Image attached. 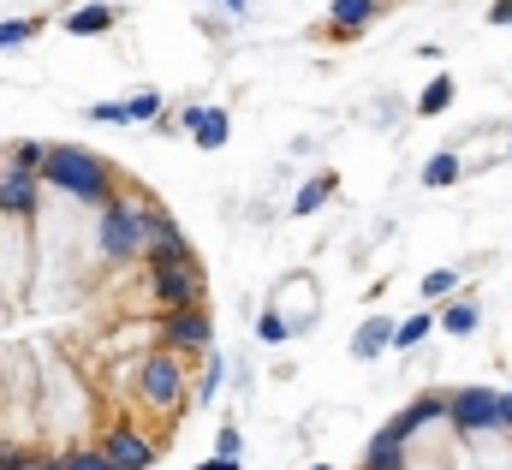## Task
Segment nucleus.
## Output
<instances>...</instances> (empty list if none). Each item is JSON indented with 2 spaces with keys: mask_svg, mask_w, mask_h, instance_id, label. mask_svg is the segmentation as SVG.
<instances>
[{
  "mask_svg": "<svg viewBox=\"0 0 512 470\" xmlns=\"http://www.w3.org/2000/svg\"><path fill=\"white\" fill-rule=\"evenodd\" d=\"M36 197H42V173H24V167L0 173V215H30Z\"/></svg>",
  "mask_w": 512,
  "mask_h": 470,
  "instance_id": "0eeeda50",
  "label": "nucleus"
},
{
  "mask_svg": "<svg viewBox=\"0 0 512 470\" xmlns=\"http://www.w3.org/2000/svg\"><path fill=\"white\" fill-rule=\"evenodd\" d=\"M42 155H48L42 143H18V149H12V167H24V173H42Z\"/></svg>",
  "mask_w": 512,
  "mask_h": 470,
  "instance_id": "4be33fe9",
  "label": "nucleus"
},
{
  "mask_svg": "<svg viewBox=\"0 0 512 470\" xmlns=\"http://www.w3.org/2000/svg\"><path fill=\"white\" fill-rule=\"evenodd\" d=\"M447 417L471 435V429H501V411H495V387H465L447 399Z\"/></svg>",
  "mask_w": 512,
  "mask_h": 470,
  "instance_id": "423d86ee",
  "label": "nucleus"
},
{
  "mask_svg": "<svg viewBox=\"0 0 512 470\" xmlns=\"http://www.w3.org/2000/svg\"><path fill=\"white\" fill-rule=\"evenodd\" d=\"M387 346H393V328H387V322H364L358 340H352V352L358 357H376V352H387Z\"/></svg>",
  "mask_w": 512,
  "mask_h": 470,
  "instance_id": "2eb2a0df",
  "label": "nucleus"
},
{
  "mask_svg": "<svg viewBox=\"0 0 512 470\" xmlns=\"http://www.w3.org/2000/svg\"><path fill=\"white\" fill-rule=\"evenodd\" d=\"M489 24H512V0H495L489 6Z\"/></svg>",
  "mask_w": 512,
  "mask_h": 470,
  "instance_id": "cd10ccee",
  "label": "nucleus"
},
{
  "mask_svg": "<svg viewBox=\"0 0 512 470\" xmlns=\"http://www.w3.org/2000/svg\"><path fill=\"white\" fill-rule=\"evenodd\" d=\"M102 453H108V459H114L120 470H143L149 459H155V447H149L137 429H114V435L102 441Z\"/></svg>",
  "mask_w": 512,
  "mask_h": 470,
  "instance_id": "6e6552de",
  "label": "nucleus"
},
{
  "mask_svg": "<svg viewBox=\"0 0 512 470\" xmlns=\"http://www.w3.org/2000/svg\"><path fill=\"white\" fill-rule=\"evenodd\" d=\"M453 179H459V155H453V149H441V155L423 167V185H435V191H441V185H453Z\"/></svg>",
  "mask_w": 512,
  "mask_h": 470,
  "instance_id": "dca6fc26",
  "label": "nucleus"
},
{
  "mask_svg": "<svg viewBox=\"0 0 512 470\" xmlns=\"http://www.w3.org/2000/svg\"><path fill=\"white\" fill-rule=\"evenodd\" d=\"M209 340H215V322L203 316V304L161 316V352H209Z\"/></svg>",
  "mask_w": 512,
  "mask_h": 470,
  "instance_id": "20e7f679",
  "label": "nucleus"
},
{
  "mask_svg": "<svg viewBox=\"0 0 512 470\" xmlns=\"http://www.w3.org/2000/svg\"><path fill=\"white\" fill-rule=\"evenodd\" d=\"M441 328H447V334H471V328H477V304H453V310L441 316Z\"/></svg>",
  "mask_w": 512,
  "mask_h": 470,
  "instance_id": "6ab92c4d",
  "label": "nucleus"
},
{
  "mask_svg": "<svg viewBox=\"0 0 512 470\" xmlns=\"http://www.w3.org/2000/svg\"><path fill=\"white\" fill-rule=\"evenodd\" d=\"M197 470H239V459H227V453H221V459H209V465H197Z\"/></svg>",
  "mask_w": 512,
  "mask_h": 470,
  "instance_id": "c756f323",
  "label": "nucleus"
},
{
  "mask_svg": "<svg viewBox=\"0 0 512 470\" xmlns=\"http://www.w3.org/2000/svg\"><path fill=\"white\" fill-rule=\"evenodd\" d=\"M149 286H155V304H161V310L203 304V274H197V262H179V268H149Z\"/></svg>",
  "mask_w": 512,
  "mask_h": 470,
  "instance_id": "39448f33",
  "label": "nucleus"
},
{
  "mask_svg": "<svg viewBox=\"0 0 512 470\" xmlns=\"http://www.w3.org/2000/svg\"><path fill=\"white\" fill-rule=\"evenodd\" d=\"M453 90H459L453 78H435V84L423 90V102H417V108H423V114H447V102H453Z\"/></svg>",
  "mask_w": 512,
  "mask_h": 470,
  "instance_id": "a211bd4d",
  "label": "nucleus"
},
{
  "mask_svg": "<svg viewBox=\"0 0 512 470\" xmlns=\"http://www.w3.org/2000/svg\"><path fill=\"white\" fill-rule=\"evenodd\" d=\"M286 334H292V328H286L280 316H262V340H286Z\"/></svg>",
  "mask_w": 512,
  "mask_h": 470,
  "instance_id": "bb28decb",
  "label": "nucleus"
},
{
  "mask_svg": "<svg viewBox=\"0 0 512 470\" xmlns=\"http://www.w3.org/2000/svg\"><path fill=\"white\" fill-rule=\"evenodd\" d=\"M143 197H114L108 209H102V256L108 262H131V256H143Z\"/></svg>",
  "mask_w": 512,
  "mask_h": 470,
  "instance_id": "f03ea898",
  "label": "nucleus"
},
{
  "mask_svg": "<svg viewBox=\"0 0 512 470\" xmlns=\"http://www.w3.org/2000/svg\"><path fill=\"white\" fill-rule=\"evenodd\" d=\"M114 18H120V12L96 0V6H78V12H66V30H72V36H102V30H114Z\"/></svg>",
  "mask_w": 512,
  "mask_h": 470,
  "instance_id": "9d476101",
  "label": "nucleus"
},
{
  "mask_svg": "<svg viewBox=\"0 0 512 470\" xmlns=\"http://www.w3.org/2000/svg\"><path fill=\"white\" fill-rule=\"evenodd\" d=\"M423 334H429V316H411V322H399V328H393V346H417Z\"/></svg>",
  "mask_w": 512,
  "mask_h": 470,
  "instance_id": "5701e85b",
  "label": "nucleus"
},
{
  "mask_svg": "<svg viewBox=\"0 0 512 470\" xmlns=\"http://www.w3.org/2000/svg\"><path fill=\"white\" fill-rule=\"evenodd\" d=\"M60 470H120V465H114L108 453H66V459H60Z\"/></svg>",
  "mask_w": 512,
  "mask_h": 470,
  "instance_id": "aec40b11",
  "label": "nucleus"
},
{
  "mask_svg": "<svg viewBox=\"0 0 512 470\" xmlns=\"http://www.w3.org/2000/svg\"><path fill=\"white\" fill-rule=\"evenodd\" d=\"M126 114H131V125H137V119H155V114H161V96H155V90L131 96V102H126Z\"/></svg>",
  "mask_w": 512,
  "mask_h": 470,
  "instance_id": "b1692460",
  "label": "nucleus"
},
{
  "mask_svg": "<svg viewBox=\"0 0 512 470\" xmlns=\"http://www.w3.org/2000/svg\"><path fill=\"white\" fill-rule=\"evenodd\" d=\"M36 36V24L30 18H12V24H0V48H24Z\"/></svg>",
  "mask_w": 512,
  "mask_h": 470,
  "instance_id": "412c9836",
  "label": "nucleus"
},
{
  "mask_svg": "<svg viewBox=\"0 0 512 470\" xmlns=\"http://www.w3.org/2000/svg\"><path fill=\"white\" fill-rule=\"evenodd\" d=\"M90 119H102V125H131L126 102H102V108H90Z\"/></svg>",
  "mask_w": 512,
  "mask_h": 470,
  "instance_id": "a878e982",
  "label": "nucleus"
},
{
  "mask_svg": "<svg viewBox=\"0 0 512 470\" xmlns=\"http://www.w3.org/2000/svg\"><path fill=\"white\" fill-rule=\"evenodd\" d=\"M316 470H328V465H316Z\"/></svg>",
  "mask_w": 512,
  "mask_h": 470,
  "instance_id": "2f4dec72",
  "label": "nucleus"
},
{
  "mask_svg": "<svg viewBox=\"0 0 512 470\" xmlns=\"http://www.w3.org/2000/svg\"><path fill=\"white\" fill-rule=\"evenodd\" d=\"M227 6H233V12H245V0H227Z\"/></svg>",
  "mask_w": 512,
  "mask_h": 470,
  "instance_id": "7c9ffc66",
  "label": "nucleus"
},
{
  "mask_svg": "<svg viewBox=\"0 0 512 470\" xmlns=\"http://www.w3.org/2000/svg\"><path fill=\"white\" fill-rule=\"evenodd\" d=\"M435 417H447V399H417V405H405V411H399V417H393L387 429H393V435L405 441L411 429H423V423H435Z\"/></svg>",
  "mask_w": 512,
  "mask_h": 470,
  "instance_id": "9b49d317",
  "label": "nucleus"
},
{
  "mask_svg": "<svg viewBox=\"0 0 512 470\" xmlns=\"http://www.w3.org/2000/svg\"><path fill=\"white\" fill-rule=\"evenodd\" d=\"M495 411H501V429H512V393H495Z\"/></svg>",
  "mask_w": 512,
  "mask_h": 470,
  "instance_id": "c85d7f7f",
  "label": "nucleus"
},
{
  "mask_svg": "<svg viewBox=\"0 0 512 470\" xmlns=\"http://www.w3.org/2000/svg\"><path fill=\"white\" fill-rule=\"evenodd\" d=\"M137 399L155 405V411H173V405L185 399V363H179V352L143 357V369H137Z\"/></svg>",
  "mask_w": 512,
  "mask_h": 470,
  "instance_id": "7ed1b4c3",
  "label": "nucleus"
},
{
  "mask_svg": "<svg viewBox=\"0 0 512 470\" xmlns=\"http://www.w3.org/2000/svg\"><path fill=\"white\" fill-rule=\"evenodd\" d=\"M185 131H191L203 149H221V143H227V108H185Z\"/></svg>",
  "mask_w": 512,
  "mask_h": 470,
  "instance_id": "1a4fd4ad",
  "label": "nucleus"
},
{
  "mask_svg": "<svg viewBox=\"0 0 512 470\" xmlns=\"http://www.w3.org/2000/svg\"><path fill=\"white\" fill-rule=\"evenodd\" d=\"M399 447H405V441H399L393 429H382V435L370 441V453H364V470H399Z\"/></svg>",
  "mask_w": 512,
  "mask_h": 470,
  "instance_id": "ddd939ff",
  "label": "nucleus"
},
{
  "mask_svg": "<svg viewBox=\"0 0 512 470\" xmlns=\"http://www.w3.org/2000/svg\"><path fill=\"white\" fill-rule=\"evenodd\" d=\"M376 18V0H334V24L340 30H364Z\"/></svg>",
  "mask_w": 512,
  "mask_h": 470,
  "instance_id": "4468645a",
  "label": "nucleus"
},
{
  "mask_svg": "<svg viewBox=\"0 0 512 470\" xmlns=\"http://www.w3.org/2000/svg\"><path fill=\"white\" fill-rule=\"evenodd\" d=\"M328 191H334V173H328V179H310V185H304V191H298V203H292V215H316V209H322V197H328Z\"/></svg>",
  "mask_w": 512,
  "mask_h": 470,
  "instance_id": "f3484780",
  "label": "nucleus"
},
{
  "mask_svg": "<svg viewBox=\"0 0 512 470\" xmlns=\"http://www.w3.org/2000/svg\"><path fill=\"white\" fill-rule=\"evenodd\" d=\"M42 185L66 191V197H78V203H96V209L114 203V173H108L102 155H90V149H48V155H42Z\"/></svg>",
  "mask_w": 512,
  "mask_h": 470,
  "instance_id": "f257e3e1",
  "label": "nucleus"
},
{
  "mask_svg": "<svg viewBox=\"0 0 512 470\" xmlns=\"http://www.w3.org/2000/svg\"><path fill=\"white\" fill-rule=\"evenodd\" d=\"M143 262L149 268H179V262H197V256H191V244L179 233V238H161V244H143Z\"/></svg>",
  "mask_w": 512,
  "mask_h": 470,
  "instance_id": "f8f14e48",
  "label": "nucleus"
},
{
  "mask_svg": "<svg viewBox=\"0 0 512 470\" xmlns=\"http://www.w3.org/2000/svg\"><path fill=\"white\" fill-rule=\"evenodd\" d=\"M453 286H459V274H453V268H435V274L423 280V298H441V292H453Z\"/></svg>",
  "mask_w": 512,
  "mask_h": 470,
  "instance_id": "393cba45",
  "label": "nucleus"
}]
</instances>
